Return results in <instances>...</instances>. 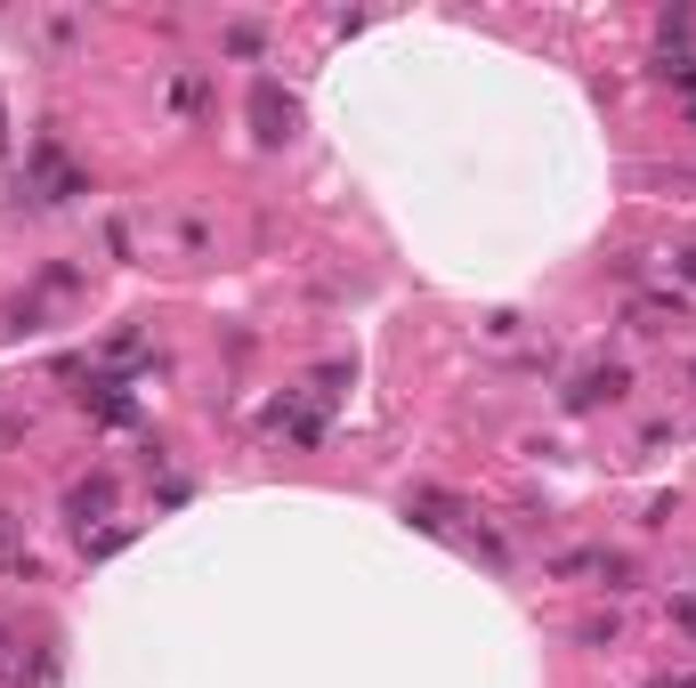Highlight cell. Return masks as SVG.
Returning <instances> with one entry per match:
<instances>
[{
	"mask_svg": "<svg viewBox=\"0 0 696 688\" xmlns=\"http://www.w3.org/2000/svg\"><path fill=\"white\" fill-rule=\"evenodd\" d=\"M607 398H624V365H591L576 389H567V405L591 413V405H607Z\"/></svg>",
	"mask_w": 696,
	"mask_h": 688,
	"instance_id": "obj_1",
	"label": "cell"
},
{
	"mask_svg": "<svg viewBox=\"0 0 696 688\" xmlns=\"http://www.w3.org/2000/svg\"><path fill=\"white\" fill-rule=\"evenodd\" d=\"M114 511V478L97 470V478H81V486L66 494V518H81V527H90V518H106Z\"/></svg>",
	"mask_w": 696,
	"mask_h": 688,
	"instance_id": "obj_2",
	"label": "cell"
},
{
	"mask_svg": "<svg viewBox=\"0 0 696 688\" xmlns=\"http://www.w3.org/2000/svg\"><path fill=\"white\" fill-rule=\"evenodd\" d=\"M252 114H259V138H292V106H283V98H276V81H259V90H252Z\"/></svg>",
	"mask_w": 696,
	"mask_h": 688,
	"instance_id": "obj_3",
	"label": "cell"
},
{
	"mask_svg": "<svg viewBox=\"0 0 696 688\" xmlns=\"http://www.w3.org/2000/svg\"><path fill=\"white\" fill-rule=\"evenodd\" d=\"M405 518H414V527H429V535H445V527H454V518H462V503H445V494H405Z\"/></svg>",
	"mask_w": 696,
	"mask_h": 688,
	"instance_id": "obj_4",
	"label": "cell"
},
{
	"mask_svg": "<svg viewBox=\"0 0 696 688\" xmlns=\"http://www.w3.org/2000/svg\"><path fill=\"white\" fill-rule=\"evenodd\" d=\"M228 49L235 57H259V25H228Z\"/></svg>",
	"mask_w": 696,
	"mask_h": 688,
	"instance_id": "obj_5",
	"label": "cell"
},
{
	"mask_svg": "<svg viewBox=\"0 0 696 688\" xmlns=\"http://www.w3.org/2000/svg\"><path fill=\"white\" fill-rule=\"evenodd\" d=\"M0 559H16V511H0Z\"/></svg>",
	"mask_w": 696,
	"mask_h": 688,
	"instance_id": "obj_6",
	"label": "cell"
},
{
	"mask_svg": "<svg viewBox=\"0 0 696 688\" xmlns=\"http://www.w3.org/2000/svg\"><path fill=\"white\" fill-rule=\"evenodd\" d=\"M672 81H681V90H696V66H664Z\"/></svg>",
	"mask_w": 696,
	"mask_h": 688,
	"instance_id": "obj_7",
	"label": "cell"
},
{
	"mask_svg": "<svg viewBox=\"0 0 696 688\" xmlns=\"http://www.w3.org/2000/svg\"><path fill=\"white\" fill-rule=\"evenodd\" d=\"M681 276H688V284H696V243H688V252H681Z\"/></svg>",
	"mask_w": 696,
	"mask_h": 688,
	"instance_id": "obj_8",
	"label": "cell"
},
{
	"mask_svg": "<svg viewBox=\"0 0 696 688\" xmlns=\"http://www.w3.org/2000/svg\"><path fill=\"white\" fill-rule=\"evenodd\" d=\"M0 664H9V632H0Z\"/></svg>",
	"mask_w": 696,
	"mask_h": 688,
	"instance_id": "obj_9",
	"label": "cell"
}]
</instances>
